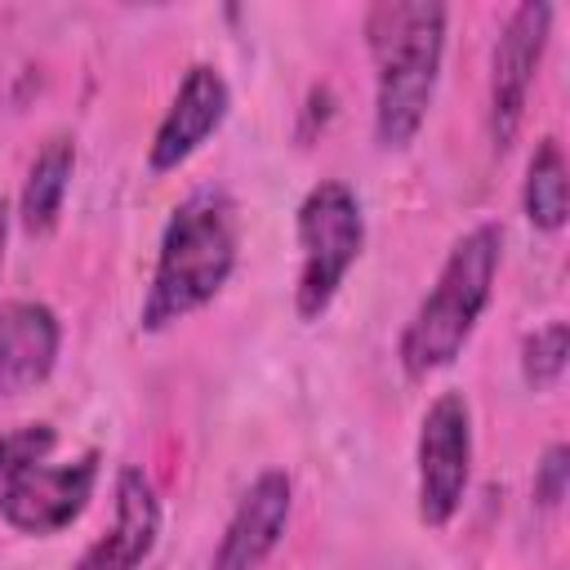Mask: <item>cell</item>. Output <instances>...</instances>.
<instances>
[{
  "mask_svg": "<svg viewBox=\"0 0 570 570\" xmlns=\"http://www.w3.org/2000/svg\"><path fill=\"white\" fill-rule=\"evenodd\" d=\"M294 236H298L294 312L298 321H321L365 249V214L356 191L338 178H321L298 200Z\"/></svg>",
  "mask_w": 570,
  "mask_h": 570,
  "instance_id": "obj_4",
  "label": "cell"
},
{
  "mask_svg": "<svg viewBox=\"0 0 570 570\" xmlns=\"http://www.w3.org/2000/svg\"><path fill=\"white\" fill-rule=\"evenodd\" d=\"M450 9L436 0H379L365 13V45L374 62V142L405 151L436 98Z\"/></svg>",
  "mask_w": 570,
  "mask_h": 570,
  "instance_id": "obj_2",
  "label": "cell"
},
{
  "mask_svg": "<svg viewBox=\"0 0 570 570\" xmlns=\"http://www.w3.org/2000/svg\"><path fill=\"white\" fill-rule=\"evenodd\" d=\"M71 174H76V142L67 134L45 138L40 151L31 156L22 191H18V223H22L27 236H49L58 227Z\"/></svg>",
  "mask_w": 570,
  "mask_h": 570,
  "instance_id": "obj_12",
  "label": "cell"
},
{
  "mask_svg": "<svg viewBox=\"0 0 570 570\" xmlns=\"http://www.w3.org/2000/svg\"><path fill=\"white\" fill-rule=\"evenodd\" d=\"M98 485V454H76L67 463H31L0 490V517L18 534H58L67 530L94 499Z\"/></svg>",
  "mask_w": 570,
  "mask_h": 570,
  "instance_id": "obj_7",
  "label": "cell"
},
{
  "mask_svg": "<svg viewBox=\"0 0 570 570\" xmlns=\"http://www.w3.org/2000/svg\"><path fill=\"white\" fill-rule=\"evenodd\" d=\"M566 485H570V450H566V441H552L543 450V459L534 463V503L557 508L566 499Z\"/></svg>",
  "mask_w": 570,
  "mask_h": 570,
  "instance_id": "obj_16",
  "label": "cell"
},
{
  "mask_svg": "<svg viewBox=\"0 0 570 570\" xmlns=\"http://www.w3.org/2000/svg\"><path fill=\"white\" fill-rule=\"evenodd\" d=\"M566 361H570V325L566 321H548V325H539L521 338V379H525V387H534V392L557 387L561 374H566Z\"/></svg>",
  "mask_w": 570,
  "mask_h": 570,
  "instance_id": "obj_14",
  "label": "cell"
},
{
  "mask_svg": "<svg viewBox=\"0 0 570 570\" xmlns=\"http://www.w3.org/2000/svg\"><path fill=\"white\" fill-rule=\"evenodd\" d=\"M472 481V405L463 392H441L419 423L414 445V494L419 521L445 530L463 508Z\"/></svg>",
  "mask_w": 570,
  "mask_h": 570,
  "instance_id": "obj_5",
  "label": "cell"
},
{
  "mask_svg": "<svg viewBox=\"0 0 570 570\" xmlns=\"http://www.w3.org/2000/svg\"><path fill=\"white\" fill-rule=\"evenodd\" d=\"M4 240H9V205L0 196V267H4Z\"/></svg>",
  "mask_w": 570,
  "mask_h": 570,
  "instance_id": "obj_17",
  "label": "cell"
},
{
  "mask_svg": "<svg viewBox=\"0 0 570 570\" xmlns=\"http://www.w3.org/2000/svg\"><path fill=\"white\" fill-rule=\"evenodd\" d=\"M58 445V432L49 423H22V428H9L0 432V490L31 463L49 459Z\"/></svg>",
  "mask_w": 570,
  "mask_h": 570,
  "instance_id": "obj_15",
  "label": "cell"
},
{
  "mask_svg": "<svg viewBox=\"0 0 570 570\" xmlns=\"http://www.w3.org/2000/svg\"><path fill=\"white\" fill-rule=\"evenodd\" d=\"M521 209L534 232H561L570 218V169L566 151L557 138H539L530 160H525V183H521Z\"/></svg>",
  "mask_w": 570,
  "mask_h": 570,
  "instance_id": "obj_13",
  "label": "cell"
},
{
  "mask_svg": "<svg viewBox=\"0 0 570 570\" xmlns=\"http://www.w3.org/2000/svg\"><path fill=\"white\" fill-rule=\"evenodd\" d=\"M289 508H294L289 472L285 468H263L245 485V494L236 499V508H232V517L218 534L209 570H263L267 557L276 552V543L285 539Z\"/></svg>",
  "mask_w": 570,
  "mask_h": 570,
  "instance_id": "obj_9",
  "label": "cell"
},
{
  "mask_svg": "<svg viewBox=\"0 0 570 570\" xmlns=\"http://www.w3.org/2000/svg\"><path fill=\"white\" fill-rule=\"evenodd\" d=\"M160 539V499L142 468L125 463L111 485V525L76 557L71 570H142Z\"/></svg>",
  "mask_w": 570,
  "mask_h": 570,
  "instance_id": "obj_10",
  "label": "cell"
},
{
  "mask_svg": "<svg viewBox=\"0 0 570 570\" xmlns=\"http://www.w3.org/2000/svg\"><path fill=\"white\" fill-rule=\"evenodd\" d=\"M240 254V214L223 187H196L183 196L160 232L156 267L138 307V325L160 334L223 294Z\"/></svg>",
  "mask_w": 570,
  "mask_h": 570,
  "instance_id": "obj_1",
  "label": "cell"
},
{
  "mask_svg": "<svg viewBox=\"0 0 570 570\" xmlns=\"http://www.w3.org/2000/svg\"><path fill=\"white\" fill-rule=\"evenodd\" d=\"M227 107H232V89L223 80L218 67L209 62H191L151 134V147H147V169L151 174H174L178 165H187L214 134L218 125L227 120Z\"/></svg>",
  "mask_w": 570,
  "mask_h": 570,
  "instance_id": "obj_8",
  "label": "cell"
},
{
  "mask_svg": "<svg viewBox=\"0 0 570 570\" xmlns=\"http://www.w3.org/2000/svg\"><path fill=\"white\" fill-rule=\"evenodd\" d=\"M552 31V4L543 0H521L508 9L494 53H490V98H485V125H490V147L508 151L521 134L530 85L539 76L543 49Z\"/></svg>",
  "mask_w": 570,
  "mask_h": 570,
  "instance_id": "obj_6",
  "label": "cell"
},
{
  "mask_svg": "<svg viewBox=\"0 0 570 570\" xmlns=\"http://www.w3.org/2000/svg\"><path fill=\"white\" fill-rule=\"evenodd\" d=\"M62 347V321L40 298H13L0 307V401L36 392Z\"/></svg>",
  "mask_w": 570,
  "mask_h": 570,
  "instance_id": "obj_11",
  "label": "cell"
},
{
  "mask_svg": "<svg viewBox=\"0 0 570 570\" xmlns=\"http://www.w3.org/2000/svg\"><path fill=\"white\" fill-rule=\"evenodd\" d=\"M499 258H503L499 223H476L450 245L436 272V285L419 298V307L410 312L396 338V361L410 379H428L463 356L481 312L490 307Z\"/></svg>",
  "mask_w": 570,
  "mask_h": 570,
  "instance_id": "obj_3",
  "label": "cell"
}]
</instances>
